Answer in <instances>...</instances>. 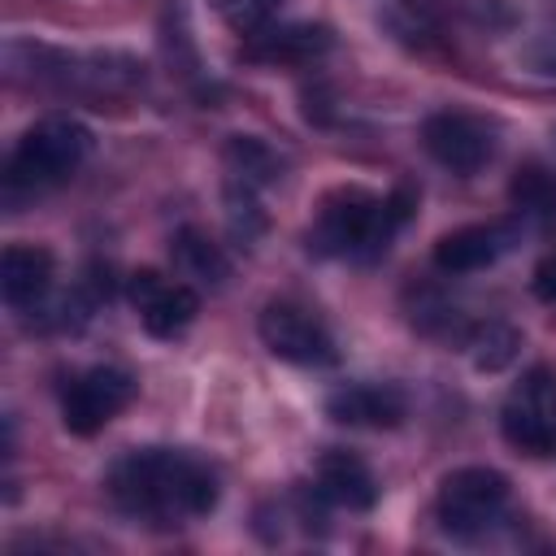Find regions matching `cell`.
Listing matches in <instances>:
<instances>
[{
    "mask_svg": "<svg viewBox=\"0 0 556 556\" xmlns=\"http://www.w3.org/2000/svg\"><path fill=\"white\" fill-rule=\"evenodd\" d=\"M500 430L526 456H556V374L547 365H534L513 382L500 408Z\"/></svg>",
    "mask_w": 556,
    "mask_h": 556,
    "instance_id": "5",
    "label": "cell"
},
{
    "mask_svg": "<svg viewBox=\"0 0 556 556\" xmlns=\"http://www.w3.org/2000/svg\"><path fill=\"white\" fill-rule=\"evenodd\" d=\"M504 504H508V478L486 465H465L443 478L434 513L452 539H478L500 521Z\"/></svg>",
    "mask_w": 556,
    "mask_h": 556,
    "instance_id": "4",
    "label": "cell"
},
{
    "mask_svg": "<svg viewBox=\"0 0 556 556\" xmlns=\"http://www.w3.org/2000/svg\"><path fill=\"white\" fill-rule=\"evenodd\" d=\"M517 243V222H473L460 230H447L434 243V265L443 274H478L495 265Z\"/></svg>",
    "mask_w": 556,
    "mask_h": 556,
    "instance_id": "10",
    "label": "cell"
},
{
    "mask_svg": "<svg viewBox=\"0 0 556 556\" xmlns=\"http://www.w3.org/2000/svg\"><path fill=\"white\" fill-rule=\"evenodd\" d=\"M330 30L326 26H313V22H291V26H265L256 35H248V56L256 61H269V65H304V61H317L321 52H330Z\"/></svg>",
    "mask_w": 556,
    "mask_h": 556,
    "instance_id": "14",
    "label": "cell"
},
{
    "mask_svg": "<svg viewBox=\"0 0 556 556\" xmlns=\"http://www.w3.org/2000/svg\"><path fill=\"white\" fill-rule=\"evenodd\" d=\"M508 200L521 217L556 222V174L543 161H526L508 182Z\"/></svg>",
    "mask_w": 556,
    "mask_h": 556,
    "instance_id": "17",
    "label": "cell"
},
{
    "mask_svg": "<svg viewBox=\"0 0 556 556\" xmlns=\"http://www.w3.org/2000/svg\"><path fill=\"white\" fill-rule=\"evenodd\" d=\"M326 413L339 426L356 430H391L408 417V395L391 382H348L326 395Z\"/></svg>",
    "mask_w": 556,
    "mask_h": 556,
    "instance_id": "11",
    "label": "cell"
},
{
    "mask_svg": "<svg viewBox=\"0 0 556 556\" xmlns=\"http://www.w3.org/2000/svg\"><path fill=\"white\" fill-rule=\"evenodd\" d=\"M174 265H178L182 278H195V282H204V287H217V282H226V274H230V261H226L222 243H213V239H208L204 230H195V226H182V230L174 235Z\"/></svg>",
    "mask_w": 556,
    "mask_h": 556,
    "instance_id": "15",
    "label": "cell"
},
{
    "mask_svg": "<svg viewBox=\"0 0 556 556\" xmlns=\"http://www.w3.org/2000/svg\"><path fill=\"white\" fill-rule=\"evenodd\" d=\"M534 295L547 300V304H556V256L539 261V269H534Z\"/></svg>",
    "mask_w": 556,
    "mask_h": 556,
    "instance_id": "20",
    "label": "cell"
},
{
    "mask_svg": "<svg viewBox=\"0 0 556 556\" xmlns=\"http://www.w3.org/2000/svg\"><path fill=\"white\" fill-rule=\"evenodd\" d=\"M217 13L239 30V35H256L274 22V13L282 9V0H213Z\"/></svg>",
    "mask_w": 556,
    "mask_h": 556,
    "instance_id": "19",
    "label": "cell"
},
{
    "mask_svg": "<svg viewBox=\"0 0 556 556\" xmlns=\"http://www.w3.org/2000/svg\"><path fill=\"white\" fill-rule=\"evenodd\" d=\"M135 400V378L113 365L83 369L61 395V421L70 434H96Z\"/></svg>",
    "mask_w": 556,
    "mask_h": 556,
    "instance_id": "7",
    "label": "cell"
},
{
    "mask_svg": "<svg viewBox=\"0 0 556 556\" xmlns=\"http://www.w3.org/2000/svg\"><path fill=\"white\" fill-rule=\"evenodd\" d=\"M521 348V334L513 326H500V321H486L473 330L469 339V352H473V365L478 369H504Z\"/></svg>",
    "mask_w": 556,
    "mask_h": 556,
    "instance_id": "18",
    "label": "cell"
},
{
    "mask_svg": "<svg viewBox=\"0 0 556 556\" xmlns=\"http://www.w3.org/2000/svg\"><path fill=\"white\" fill-rule=\"evenodd\" d=\"M109 500L139 521L178 526L217 508V473L178 447H135L109 469Z\"/></svg>",
    "mask_w": 556,
    "mask_h": 556,
    "instance_id": "1",
    "label": "cell"
},
{
    "mask_svg": "<svg viewBox=\"0 0 556 556\" xmlns=\"http://www.w3.org/2000/svg\"><path fill=\"white\" fill-rule=\"evenodd\" d=\"M413 204L417 200L408 187H400L391 195H374L365 187H339L321 200V213L308 226V252L369 261V256L387 252L395 230L413 217Z\"/></svg>",
    "mask_w": 556,
    "mask_h": 556,
    "instance_id": "2",
    "label": "cell"
},
{
    "mask_svg": "<svg viewBox=\"0 0 556 556\" xmlns=\"http://www.w3.org/2000/svg\"><path fill=\"white\" fill-rule=\"evenodd\" d=\"M313 491L334 504V508H348V513H365L374 508L378 500V482H374V469L356 456V452H343V447H330L317 456V469H313Z\"/></svg>",
    "mask_w": 556,
    "mask_h": 556,
    "instance_id": "13",
    "label": "cell"
},
{
    "mask_svg": "<svg viewBox=\"0 0 556 556\" xmlns=\"http://www.w3.org/2000/svg\"><path fill=\"white\" fill-rule=\"evenodd\" d=\"M87 152H91V130L83 122L43 117L17 139V148L4 165V187H9V195L48 191V187L65 182L87 161Z\"/></svg>",
    "mask_w": 556,
    "mask_h": 556,
    "instance_id": "3",
    "label": "cell"
},
{
    "mask_svg": "<svg viewBox=\"0 0 556 556\" xmlns=\"http://www.w3.org/2000/svg\"><path fill=\"white\" fill-rule=\"evenodd\" d=\"M126 295H130L143 330L156 339H178L200 313V291L191 282H174L156 269H135L126 282Z\"/></svg>",
    "mask_w": 556,
    "mask_h": 556,
    "instance_id": "8",
    "label": "cell"
},
{
    "mask_svg": "<svg viewBox=\"0 0 556 556\" xmlns=\"http://www.w3.org/2000/svg\"><path fill=\"white\" fill-rule=\"evenodd\" d=\"M421 143L452 174H478L495 156V130L486 122H478L469 113H452V109L426 117Z\"/></svg>",
    "mask_w": 556,
    "mask_h": 556,
    "instance_id": "9",
    "label": "cell"
},
{
    "mask_svg": "<svg viewBox=\"0 0 556 556\" xmlns=\"http://www.w3.org/2000/svg\"><path fill=\"white\" fill-rule=\"evenodd\" d=\"M278 174H282V161H278L261 139L235 135V139L226 143V182H239V187L261 191V187H269Z\"/></svg>",
    "mask_w": 556,
    "mask_h": 556,
    "instance_id": "16",
    "label": "cell"
},
{
    "mask_svg": "<svg viewBox=\"0 0 556 556\" xmlns=\"http://www.w3.org/2000/svg\"><path fill=\"white\" fill-rule=\"evenodd\" d=\"M256 330H261V343L278 361H291L304 369H326L339 361V348H334L330 330L321 326V317L291 300H269L256 317Z\"/></svg>",
    "mask_w": 556,
    "mask_h": 556,
    "instance_id": "6",
    "label": "cell"
},
{
    "mask_svg": "<svg viewBox=\"0 0 556 556\" xmlns=\"http://www.w3.org/2000/svg\"><path fill=\"white\" fill-rule=\"evenodd\" d=\"M52 278H56V265H52L48 248H39V243H9L4 248L0 291H4V304L13 313H39L43 300L52 295Z\"/></svg>",
    "mask_w": 556,
    "mask_h": 556,
    "instance_id": "12",
    "label": "cell"
}]
</instances>
